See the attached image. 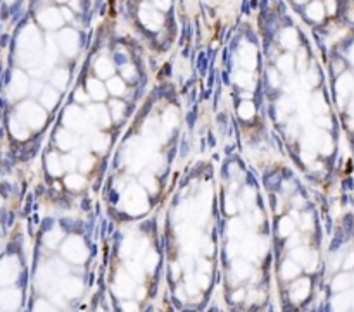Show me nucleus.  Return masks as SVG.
<instances>
[{
	"mask_svg": "<svg viewBox=\"0 0 354 312\" xmlns=\"http://www.w3.org/2000/svg\"><path fill=\"white\" fill-rule=\"evenodd\" d=\"M137 9L138 11H135V16H137L140 26L147 33H159L166 26V14L159 11L154 4L150 6L149 2H142Z\"/></svg>",
	"mask_w": 354,
	"mask_h": 312,
	"instance_id": "f257e3e1",
	"label": "nucleus"
},
{
	"mask_svg": "<svg viewBox=\"0 0 354 312\" xmlns=\"http://www.w3.org/2000/svg\"><path fill=\"white\" fill-rule=\"evenodd\" d=\"M63 254L66 261L80 264V262H83L88 257V248H86V245H83L80 236H69L63 247Z\"/></svg>",
	"mask_w": 354,
	"mask_h": 312,
	"instance_id": "f03ea898",
	"label": "nucleus"
},
{
	"mask_svg": "<svg viewBox=\"0 0 354 312\" xmlns=\"http://www.w3.org/2000/svg\"><path fill=\"white\" fill-rule=\"evenodd\" d=\"M57 43H59L61 50H63L66 55H76L80 47H83V43H81V33H78L76 30H73V28H64V30L59 33Z\"/></svg>",
	"mask_w": 354,
	"mask_h": 312,
	"instance_id": "7ed1b4c3",
	"label": "nucleus"
},
{
	"mask_svg": "<svg viewBox=\"0 0 354 312\" xmlns=\"http://www.w3.org/2000/svg\"><path fill=\"white\" fill-rule=\"evenodd\" d=\"M38 23L42 26L48 28V30H56V28H61L66 23L63 19V14H61V9H54V7H47V9L40 11L38 14Z\"/></svg>",
	"mask_w": 354,
	"mask_h": 312,
	"instance_id": "20e7f679",
	"label": "nucleus"
},
{
	"mask_svg": "<svg viewBox=\"0 0 354 312\" xmlns=\"http://www.w3.org/2000/svg\"><path fill=\"white\" fill-rule=\"evenodd\" d=\"M300 12L304 14V19H306L308 23H322L325 19V16H327L323 0H310V2L302 7Z\"/></svg>",
	"mask_w": 354,
	"mask_h": 312,
	"instance_id": "39448f33",
	"label": "nucleus"
},
{
	"mask_svg": "<svg viewBox=\"0 0 354 312\" xmlns=\"http://www.w3.org/2000/svg\"><path fill=\"white\" fill-rule=\"evenodd\" d=\"M310 290H311V283L308 278H299L297 281L289 288V297L292 302L299 303V302H304L308 297H310Z\"/></svg>",
	"mask_w": 354,
	"mask_h": 312,
	"instance_id": "423d86ee",
	"label": "nucleus"
},
{
	"mask_svg": "<svg viewBox=\"0 0 354 312\" xmlns=\"http://www.w3.org/2000/svg\"><path fill=\"white\" fill-rule=\"evenodd\" d=\"M278 42H280V45H282L283 48H287V50H294V48H297L299 43H300V38H299L297 30H295V28L292 26V24H289V26H285L282 31H280Z\"/></svg>",
	"mask_w": 354,
	"mask_h": 312,
	"instance_id": "0eeeda50",
	"label": "nucleus"
},
{
	"mask_svg": "<svg viewBox=\"0 0 354 312\" xmlns=\"http://www.w3.org/2000/svg\"><path fill=\"white\" fill-rule=\"evenodd\" d=\"M238 59H240V66L244 69H254L258 64V52L256 47L252 45V42H249L247 45H244L242 48H238Z\"/></svg>",
	"mask_w": 354,
	"mask_h": 312,
	"instance_id": "6e6552de",
	"label": "nucleus"
},
{
	"mask_svg": "<svg viewBox=\"0 0 354 312\" xmlns=\"http://www.w3.org/2000/svg\"><path fill=\"white\" fill-rule=\"evenodd\" d=\"M64 119H69V122H66L69 128L86 130V126H88V124H86V121H85V114L81 112V109L76 107V105H71V107L66 109Z\"/></svg>",
	"mask_w": 354,
	"mask_h": 312,
	"instance_id": "1a4fd4ad",
	"label": "nucleus"
},
{
	"mask_svg": "<svg viewBox=\"0 0 354 312\" xmlns=\"http://www.w3.org/2000/svg\"><path fill=\"white\" fill-rule=\"evenodd\" d=\"M88 114H90V117H92V121L95 122V124L102 126V128L111 124V112H109V107H106V105H90Z\"/></svg>",
	"mask_w": 354,
	"mask_h": 312,
	"instance_id": "9d476101",
	"label": "nucleus"
},
{
	"mask_svg": "<svg viewBox=\"0 0 354 312\" xmlns=\"http://www.w3.org/2000/svg\"><path fill=\"white\" fill-rule=\"evenodd\" d=\"M135 290V285L131 281V276L126 274L125 271H119L118 278H116V283H114V291H118L121 297H130Z\"/></svg>",
	"mask_w": 354,
	"mask_h": 312,
	"instance_id": "9b49d317",
	"label": "nucleus"
},
{
	"mask_svg": "<svg viewBox=\"0 0 354 312\" xmlns=\"http://www.w3.org/2000/svg\"><path fill=\"white\" fill-rule=\"evenodd\" d=\"M86 92H88L90 98L93 100H106L108 97V92H106V86L102 85V81L98 78H88L86 80Z\"/></svg>",
	"mask_w": 354,
	"mask_h": 312,
	"instance_id": "f8f14e48",
	"label": "nucleus"
},
{
	"mask_svg": "<svg viewBox=\"0 0 354 312\" xmlns=\"http://www.w3.org/2000/svg\"><path fill=\"white\" fill-rule=\"evenodd\" d=\"M237 114L242 121H252L254 116H256V105H254V102L250 98L240 100L237 105Z\"/></svg>",
	"mask_w": 354,
	"mask_h": 312,
	"instance_id": "ddd939ff",
	"label": "nucleus"
},
{
	"mask_svg": "<svg viewBox=\"0 0 354 312\" xmlns=\"http://www.w3.org/2000/svg\"><path fill=\"white\" fill-rule=\"evenodd\" d=\"M109 112H111V119L116 122H121L125 119V112H126V104L123 100H119L118 97L111 98L109 100Z\"/></svg>",
	"mask_w": 354,
	"mask_h": 312,
	"instance_id": "4468645a",
	"label": "nucleus"
},
{
	"mask_svg": "<svg viewBox=\"0 0 354 312\" xmlns=\"http://www.w3.org/2000/svg\"><path fill=\"white\" fill-rule=\"evenodd\" d=\"M93 71H95L97 78H109L114 73L113 63L108 59V57H98L93 64Z\"/></svg>",
	"mask_w": 354,
	"mask_h": 312,
	"instance_id": "2eb2a0df",
	"label": "nucleus"
},
{
	"mask_svg": "<svg viewBox=\"0 0 354 312\" xmlns=\"http://www.w3.org/2000/svg\"><path fill=\"white\" fill-rule=\"evenodd\" d=\"M280 276H282V280H294V278H297L299 276V273H300V268H299V264L295 261H285L282 264V269H280Z\"/></svg>",
	"mask_w": 354,
	"mask_h": 312,
	"instance_id": "dca6fc26",
	"label": "nucleus"
},
{
	"mask_svg": "<svg viewBox=\"0 0 354 312\" xmlns=\"http://www.w3.org/2000/svg\"><path fill=\"white\" fill-rule=\"evenodd\" d=\"M56 138H57L56 143H57V147H59L61 150H71L73 147L76 145V138L66 130H61L59 133H57Z\"/></svg>",
	"mask_w": 354,
	"mask_h": 312,
	"instance_id": "f3484780",
	"label": "nucleus"
},
{
	"mask_svg": "<svg viewBox=\"0 0 354 312\" xmlns=\"http://www.w3.org/2000/svg\"><path fill=\"white\" fill-rule=\"evenodd\" d=\"M63 290L68 297H78L83 288H81V281L78 278H69L63 283Z\"/></svg>",
	"mask_w": 354,
	"mask_h": 312,
	"instance_id": "a211bd4d",
	"label": "nucleus"
},
{
	"mask_svg": "<svg viewBox=\"0 0 354 312\" xmlns=\"http://www.w3.org/2000/svg\"><path fill=\"white\" fill-rule=\"evenodd\" d=\"M232 269H233V273L237 274L238 280H244V278H247L250 273H252V268H250L249 262L240 261V259H237V261L232 262Z\"/></svg>",
	"mask_w": 354,
	"mask_h": 312,
	"instance_id": "6ab92c4d",
	"label": "nucleus"
},
{
	"mask_svg": "<svg viewBox=\"0 0 354 312\" xmlns=\"http://www.w3.org/2000/svg\"><path fill=\"white\" fill-rule=\"evenodd\" d=\"M108 90L113 97L125 95V81H123V78H118V76L111 78V80L108 81Z\"/></svg>",
	"mask_w": 354,
	"mask_h": 312,
	"instance_id": "aec40b11",
	"label": "nucleus"
},
{
	"mask_svg": "<svg viewBox=\"0 0 354 312\" xmlns=\"http://www.w3.org/2000/svg\"><path fill=\"white\" fill-rule=\"evenodd\" d=\"M292 229H294V223H292V219H289V216H282L277 221L278 236H282V238L290 236L292 235Z\"/></svg>",
	"mask_w": 354,
	"mask_h": 312,
	"instance_id": "412c9836",
	"label": "nucleus"
},
{
	"mask_svg": "<svg viewBox=\"0 0 354 312\" xmlns=\"http://www.w3.org/2000/svg\"><path fill=\"white\" fill-rule=\"evenodd\" d=\"M64 183H66V186H68V190H71V192H80L81 188L85 186L86 179H85L81 174H69V176H66Z\"/></svg>",
	"mask_w": 354,
	"mask_h": 312,
	"instance_id": "4be33fe9",
	"label": "nucleus"
},
{
	"mask_svg": "<svg viewBox=\"0 0 354 312\" xmlns=\"http://www.w3.org/2000/svg\"><path fill=\"white\" fill-rule=\"evenodd\" d=\"M47 169L50 174H54V176H61L63 174V171H64V166H63V162L59 161V157H57L56 154H50L47 157Z\"/></svg>",
	"mask_w": 354,
	"mask_h": 312,
	"instance_id": "5701e85b",
	"label": "nucleus"
},
{
	"mask_svg": "<svg viewBox=\"0 0 354 312\" xmlns=\"http://www.w3.org/2000/svg\"><path fill=\"white\" fill-rule=\"evenodd\" d=\"M121 76H123V80H126L128 83H137L138 81V69H137V66H133V64H125V66H121Z\"/></svg>",
	"mask_w": 354,
	"mask_h": 312,
	"instance_id": "b1692460",
	"label": "nucleus"
},
{
	"mask_svg": "<svg viewBox=\"0 0 354 312\" xmlns=\"http://www.w3.org/2000/svg\"><path fill=\"white\" fill-rule=\"evenodd\" d=\"M111 143V138L108 137V135L100 133V135H95V138L92 140V149L95 152H100V154H104L106 149L109 147Z\"/></svg>",
	"mask_w": 354,
	"mask_h": 312,
	"instance_id": "393cba45",
	"label": "nucleus"
},
{
	"mask_svg": "<svg viewBox=\"0 0 354 312\" xmlns=\"http://www.w3.org/2000/svg\"><path fill=\"white\" fill-rule=\"evenodd\" d=\"M59 102V93L56 92V90H52V88H47L43 92V95H42V104L45 105L47 109H52L54 105Z\"/></svg>",
	"mask_w": 354,
	"mask_h": 312,
	"instance_id": "a878e982",
	"label": "nucleus"
},
{
	"mask_svg": "<svg viewBox=\"0 0 354 312\" xmlns=\"http://www.w3.org/2000/svg\"><path fill=\"white\" fill-rule=\"evenodd\" d=\"M292 261H295L297 264H302V266H308L311 261V256H310V250L308 248H295L294 252H292Z\"/></svg>",
	"mask_w": 354,
	"mask_h": 312,
	"instance_id": "bb28decb",
	"label": "nucleus"
},
{
	"mask_svg": "<svg viewBox=\"0 0 354 312\" xmlns=\"http://www.w3.org/2000/svg\"><path fill=\"white\" fill-rule=\"evenodd\" d=\"M140 181H142V184H145V188L150 192V194H158L159 184H158V179H156V176L152 174V172H145V174H142Z\"/></svg>",
	"mask_w": 354,
	"mask_h": 312,
	"instance_id": "cd10ccee",
	"label": "nucleus"
},
{
	"mask_svg": "<svg viewBox=\"0 0 354 312\" xmlns=\"http://www.w3.org/2000/svg\"><path fill=\"white\" fill-rule=\"evenodd\" d=\"M277 66H278L280 71L289 73L290 69H292V66H295V64H294V55H290V54H282V55H278Z\"/></svg>",
	"mask_w": 354,
	"mask_h": 312,
	"instance_id": "c85d7f7f",
	"label": "nucleus"
},
{
	"mask_svg": "<svg viewBox=\"0 0 354 312\" xmlns=\"http://www.w3.org/2000/svg\"><path fill=\"white\" fill-rule=\"evenodd\" d=\"M159 264V256L156 250H149V252L145 254V268L149 273H154L156 268H158Z\"/></svg>",
	"mask_w": 354,
	"mask_h": 312,
	"instance_id": "c756f323",
	"label": "nucleus"
},
{
	"mask_svg": "<svg viewBox=\"0 0 354 312\" xmlns=\"http://www.w3.org/2000/svg\"><path fill=\"white\" fill-rule=\"evenodd\" d=\"M66 80H69V73L64 71V69H57L54 75H52V83H56L59 88H64V86L68 85Z\"/></svg>",
	"mask_w": 354,
	"mask_h": 312,
	"instance_id": "7c9ffc66",
	"label": "nucleus"
},
{
	"mask_svg": "<svg viewBox=\"0 0 354 312\" xmlns=\"http://www.w3.org/2000/svg\"><path fill=\"white\" fill-rule=\"evenodd\" d=\"M235 83L240 86V88H247L250 83H252V76L249 75V73H245V71H238L237 75H235Z\"/></svg>",
	"mask_w": 354,
	"mask_h": 312,
	"instance_id": "2f4dec72",
	"label": "nucleus"
},
{
	"mask_svg": "<svg viewBox=\"0 0 354 312\" xmlns=\"http://www.w3.org/2000/svg\"><path fill=\"white\" fill-rule=\"evenodd\" d=\"M113 59H114V63H116V66H125V64H128V54H126V50L125 48H116V50L113 52Z\"/></svg>",
	"mask_w": 354,
	"mask_h": 312,
	"instance_id": "473e14b6",
	"label": "nucleus"
},
{
	"mask_svg": "<svg viewBox=\"0 0 354 312\" xmlns=\"http://www.w3.org/2000/svg\"><path fill=\"white\" fill-rule=\"evenodd\" d=\"M176 121H178L176 112H173V110H166V112H164V128L173 130L176 126Z\"/></svg>",
	"mask_w": 354,
	"mask_h": 312,
	"instance_id": "72a5a7b5",
	"label": "nucleus"
},
{
	"mask_svg": "<svg viewBox=\"0 0 354 312\" xmlns=\"http://www.w3.org/2000/svg\"><path fill=\"white\" fill-rule=\"evenodd\" d=\"M266 81H268V85L271 88H277L280 85V76H278V73L275 71V68H268V71H266Z\"/></svg>",
	"mask_w": 354,
	"mask_h": 312,
	"instance_id": "f704fd0d",
	"label": "nucleus"
},
{
	"mask_svg": "<svg viewBox=\"0 0 354 312\" xmlns=\"http://www.w3.org/2000/svg\"><path fill=\"white\" fill-rule=\"evenodd\" d=\"M295 68H297L299 73H306L308 71V57H306V52L300 48L299 54H297V63H295Z\"/></svg>",
	"mask_w": 354,
	"mask_h": 312,
	"instance_id": "c9c22d12",
	"label": "nucleus"
},
{
	"mask_svg": "<svg viewBox=\"0 0 354 312\" xmlns=\"http://www.w3.org/2000/svg\"><path fill=\"white\" fill-rule=\"evenodd\" d=\"M195 283H197V286H200L203 290H209V286H211V278H209L208 273H199L195 276Z\"/></svg>",
	"mask_w": 354,
	"mask_h": 312,
	"instance_id": "e433bc0d",
	"label": "nucleus"
},
{
	"mask_svg": "<svg viewBox=\"0 0 354 312\" xmlns=\"http://www.w3.org/2000/svg\"><path fill=\"white\" fill-rule=\"evenodd\" d=\"M323 6H325L327 16H335L337 11H339V4H337V0H323Z\"/></svg>",
	"mask_w": 354,
	"mask_h": 312,
	"instance_id": "4c0bfd02",
	"label": "nucleus"
},
{
	"mask_svg": "<svg viewBox=\"0 0 354 312\" xmlns=\"http://www.w3.org/2000/svg\"><path fill=\"white\" fill-rule=\"evenodd\" d=\"M93 166H95V159L93 157H83L80 161V164H78V167H80L81 172H88Z\"/></svg>",
	"mask_w": 354,
	"mask_h": 312,
	"instance_id": "58836bf2",
	"label": "nucleus"
},
{
	"mask_svg": "<svg viewBox=\"0 0 354 312\" xmlns=\"http://www.w3.org/2000/svg\"><path fill=\"white\" fill-rule=\"evenodd\" d=\"M152 2H154V6L161 12H164V14H168L173 7V0H152Z\"/></svg>",
	"mask_w": 354,
	"mask_h": 312,
	"instance_id": "ea45409f",
	"label": "nucleus"
},
{
	"mask_svg": "<svg viewBox=\"0 0 354 312\" xmlns=\"http://www.w3.org/2000/svg\"><path fill=\"white\" fill-rule=\"evenodd\" d=\"M63 166H64V169H68V171H75L78 167L76 159L73 157V155H64V157H63Z\"/></svg>",
	"mask_w": 354,
	"mask_h": 312,
	"instance_id": "a19ab883",
	"label": "nucleus"
},
{
	"mask_svg": "<svg viewBox=\"0 0 354 312\" xmlns=\"http://www.w3.org/2000/svg\"><path fill=\"white\" fill-rule=\"evenodd\" d=\"M225 212L228 216H233L237 212V205H235V200L232 197H226L225 199Z\"/></svg>",
	"mask_w": 354,
	"mask_h": 312,
	"instance_id": "79ce46f5",
	"label": "nucleus"
},
{
	"mask_svg": "<svg viewBox=\"0 0 354 312\" xmlns=\"http://www.w3.org/2000/svg\"><path fill=\"white\" fill-rule=\"evenodd\" d=\"M238 252V243L235 240H230L228 241V245H226V248H225V254H226V257H230V259H233V256Z\"/></svg>",
	"mask_w": 354,
	"mask_h": 312,
	"instance_id": "37998d69",
	"label": "nucleus"
},
{
	"mask_svg": "<svg viewBox=\"0 0 354 312\" xmlns=\"http://www.w3.org/2000/svg\"><path fill=\"white\" fill-rule=\"evenodd\" d=\"M88 98H90V95H86L83 88H80V86H78V88L75 90V100L78 102V104H86V102H88Z\"/></svg>",
	"mask_w": 354,
	"mask_h": 312,
	"instance_id": "c03bdc74",
	"label": "nucleus"
},
{
	"mask_svg": "<svg viewBox=\"0 0 354 312\" xmlns=\"http://www.w3.org/2000/svg\"><path fill=\"white\" fill-rule=\"evenodd\" d=\"M170 276H171V281H178L180 280V276H182V268L178 266V262H173V264H171Z\"/></svg>",
	"mask_w": 354,
	"mask_h": 312,
	"instance_id": "a18cd8bd",
	"label": "nucleus"
},
{
	"mask_svg": "<svg viewBox=\"0 0 354 312\" xmlns=\"http://www.w3.org/2000/svg\"><path fill=\"white\" fill-rule=\"evenodd\" d=\"M200 248L204 250V254H206L208 257H211L213 254H215V247H213V241L208 240V238H206V240H203V245H200Z\"/></svg>",
	"mask_w": 354,
	"mask_h": 312,
	"instance_id": "49530a36",
	"label": "nucleus"
},
{
	"mask_svg": "<svg viewBox=\"0 0 354 312\" xmlns=\"http://www.w3.org/2000/svg\"><path fill=\"white\" fill-rule=\"evenodd\" d=\"M245 298H247V293L244 288H238L232 293V302H242V300H245Z\"/></svg>",
	"mask_w": 354,
	"mask_h": 312,
	"instance_id": "de8ad7c7",
	"label": "nucleus"
},
{
	"mask_svg": "<svg viewBox=\"0 0 354 312\" xmlns=\"http://www.w3.org/2000/svg\"><path fill=\"white\" fill-rule=\"evenodd\" d=\"M54 224H56L54 217H47V219H43V221H42V233L50 231V229L54 228Z\"/></svg>",
	"mask_w": 354,
	"mask_h": 312,
	"instance_id": "09e8293b",
	"label": "nucleus"
},
{
	"mask_svg": "<svg viewBox=\"0 0 354 312\" xmlns=\"http://www.w3.org/2000/svg\"><path fill=\"white\" fill-rule=\"evenodd\" d=\"M12 194V184L9 183H0V195L2 197H9Z\"/></svg>",
	"mask_w": 354,
	"mask_h": 312,
	"instance_id": "8fccbe9b",
	"label": "nucleus"
},
{
	"mask_svg": "<svg viewBox=\"0 0 354 312\" xmlns=\"http://www.w3.org/2000/svg\"><path fill=\"white\" fill-rule=\"evenodd\" d=\"M26 283H28V273H26V271H21V273H19V278H18L19 288H24V286H26Z\"/></svg>",
	"mask_w": 354,
	"mask_h": 312,
	"instance_id": "3c124183",
	"label": "nucleus"
},
{
	"mask_svg": "<svg viewBox=\"0 0 354 312\" xmlns=\"http://www.w3.org/2000/svg\"><path fill=\"white\" fill-rule=\"evenodd\" d=\"M128 269L131 271V276L133 278H142V269H140V266H135V264H130L128 266Z\"/></svg>",
	"mask_w": 354,
	"mask_h": 312,
	"instance_id": "603ef678",
	"label": "nucleus"
},
{
	"mask_svg": "<svg viewBox=\"0 0 354 312\" xmlns=\"http://www.w3.org/2000/svg\"><path fill=\"white\" fill-rule=\"evenodd\" d=\"M7 38H9V36H2V40H0V45H2V47L7 45Z\"/></svg>",
	"mask_w": 354,
	"mask_h": 312,
	"instance_id": "864d4df0",
	"label": "nucleus"
},
{
	"mask_svg": "<svg viewBox=\"0 0 354 312\" xmlns=\"http://www.w3.org/2000/svg\"><path fill=\"white\" fill-rule=\"evenodd\" d=\"M57 4H61V6H64V4H69V0H56Z\"/></svg>",
	"mask_w": 354,
	"mask_h": 312,
	"instance_id": "5fc2aeb1",
	"label": "nucleus"
}]
</instances>
